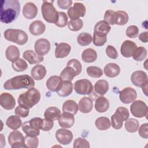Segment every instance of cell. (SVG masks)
Instances as JSON below:
<instances>
[{"instance_id":"obj_10","label":"cell","mask_w":148,"mask_h":148,"mask_svg":"<svg viewBox=\"0 0 148 148\" xmlns=\"http://www.w3.org/2000/svg\"><path fill=\"white\" fill-rule=\"evenodd\" d=\"M119 98L123 103L128 104L135 101L137 98V92L134 88L128 87L120 91Z\"/></svg>"},{"instance_id":"obj_2","label":"cell","mask_w":148,"mask_h":148,"mask_svg":"<svg viewBox=\"0 0 148 148\" xmlns=\"http://www.w3.org/2000/svg\"><path fill=\"white\" fill-rule=\"evenodd\" d=\"M34 79L28 75H18L6 80L3 84V87L8 90H18L21 88L29 89L34 87Z\"/></svg>"},{"instance_id":"obj_1","label":"cell","mask_w":148,"mask_h":148,"mask_svg":"<svg viewBox=\"0 0 148 148\" xmlns=\"http://www.w3.org/2000/svg\"><path fill=\"white\" fill-rule=\"evenodd\" d=\"M0 20L5 24L14 21L20 11V2L17 0H2L0 2Z\"/></svg>"},{"instance_id":"obj_16","label":"cell","mask_w":148,"mask_h":148,"mask_svg":"<svg viewBox=\"0 0 148 148\" xmlns=\"http://www.w3.org/2000/svg\"><path fill=\"white\" fill-rule=\"evenodd\" d=\"M136 47L137 46L134 42L129 40H126L123 42L121 46V54L124 57H131L132 56Z\"/></svg>"},{"instance_id":"obj_23","label":"cell","mask_w":148,"mask_h":148,"mask_svg":"<svg viewBox=\"0 0 148 148\" xmlns=\"http://www.w3.org/2000/svg\"><path fill=\"white\" fill-rule=\"evenodd\" d=\"M78 108L80 112L82 113H90L93 108V102L92 99L88 97H83L79 102Z\"/></svg>"},{"instance_id":"obj_57","label":"cell","mask_w":148,"mask_h":148,"mask_svg":"<svg viewBox=\"0 0 148 148\" xmlns=\"http://www.w3.org/2000/svg\"><path fill=\"white\" fill-rule=\"evenodd\" d=\"M113 10H107L104 14V21L108 23L109 25H113V16L114 13Z\"/></svg>"},{"instance_id":"obj_53","label":"cell","mask_w":148,"mask_h":148,"mask_svg":"<svg viewBox=\"0 0 148 148\" xmlns=\"http://www.w3.org/2000/svg\"><path fill=\"white\" fill-rule=\"evenodd\" d=\"M115 113L120 116L124 121H126L130 116L129 110L125 107H119L116 109Z\"/></svg>"},{"instance_id":"obj_29","label":"cell","mask_w":148,"mask_h":148,"mask_svg":"<svg viewBox=\"0 0 148 148\" xmlns=\"http://www.w3.org/2000/svg\"><path fill=\"white\" fill-rule=\"evenodd\" d=\"M97 58V53L96 51L91 48L85 49L82 53V60L87 63L93 62Z\"/></svg>"},{"instance_id":"obj_19","label":"cell","mask_w":148,"mask_h":148,"mask_svg":"<svg viewBox=\"0 0 148 148\" xmlns=\"http://www.w3.org/2000/svg\"><path fill=\"white\" fill-rule=\"evenodd\" d=\"M38 14V8L35 3L29 2L26 3L23 8V14L27 19L35 18Z\"/></svg>"},{"instance_id":"obj_42","label":"cell","mask_w":148,"mask_h":148,"mask_svg":"<svg viewBox=\"0 0 148 148\" xmlns=\"http://www.w3.org/2000/svg\"><path fill=\"white\" fill-rule=\"evenodd\" d=\"M86 72L88 76L93 78H99L103 75V71L102 69L96 66L87 67Z\"/></svg>"},{"instance_id":"obj_27","label":"cell","mask_w":148,"mask_h":148,"mask_svg":"<svg viewBox=\"0 0 148 148\" xmlns=\"http://www.w3.org/2000/svg\"><path fill=\"white\" fill-rule=\"evenodd\" d=\"M109 106L108 99L103 96H101L95 100L94 107L98 112L104 113L109 109Z\"/></svg>"},{"instance_id":"obj_56","label":"cell","mask_w":148,"mask_h":148,"mask_svg":"<svg viewBox=\"0 0 148 148\" xmlns=\"http://www.w3.org/2000/svg\"><path fill=\"white\" fill-rule=\"evenodd\" d=\"M58 7L62 9H68L72 4V0H58L57 1Z\"/></svg>"},{"instance_id":"obj_48","label":"cell","mask_w":148,"mask_h":148,"mask_svg":"<svg viewBox=\"0 0 148 148\" xmlns=\"http://www.w3.org/2000/svg\"><path fill=\"white\" fill-rule=\"evenodd\" d=\"M68 16L65 13L58 12V18L55 24L57 27H64L68 24Z\"/></svg>"},{"instance_id":"obj_17","label":"cell","mask_w":148,"mask_h":148,"mask_svg":"<svg viewBox=\"0 0 148 148\" xmlns=\"http://www.w3.org/2000/svg\"><path fill=\"white\" fill-rule=\"evenodd\" d=\"M62 80L60 76L53 75L50 76L46 81V84L48 90L52 92H57L61 88Z\"/></svg>"},{"instance_id":"obj_20","label":"cell","mask_w":148,"mask_h":148,"mask_svg":"<svg viewBox=\"0 0 148 148\" xmlns=\"http://www.w3.org/2000/svg\"><path fill=\"white\" fill-rule=\"evenodd\" d=\"M71 47L66 43H60L57 45L54 55L57 58H62L67 57L71 52Z\"/></svg>"},{"instance_id":"obj_5","label":"cell","mask_w":148,"mask_h":148,"mask_svg":"<svg viewBox=\"0 0 148 148\" xmlns=\"http://www.w3.org/2000/svg\"><path fill=\"white\" fill-rule=\"evenodd\" d=\"M52 2L43 1L41 6V11L43 18L46 21L56 24L58 18V12L56 9Z\"/></svg>"},{"instance_id":"obj_49","label":"cell","mask_w":148,"mask_h":148,"mask_svg":"<svg viewBox=\"0 0 148 148\" xmlns=\"http://www.w3.org/2000/svg\"><path fill=\"white\" fill-rule=\"evenodd\" d=\"M74 148H89L90 143L87 140L82 138H77L73 142Z\"/></svg>"},{"instance_id":"obj_38","label":"cell","mask_w":148,"mask_h":148,"mask_svg":"<svg viewBox=\"0 0 148 148\" xmlns=\"http://www.w3.org/2000/svg\"><path fill=\"white\" fill-rule=\"evenodd\" d=\"M22 130L28 136H38L40 134V130L32 128L28 121H25L22 124Z\"/></svg>"},{"instance_id":"obj_44","label":"cell","mask_w":148,"mask_h":148,"mask_svg":"<svg viewBox=\"0 0 148 148\" xmlns=\"http://www.w3.org/2000/svg\"><path fill=\"white\" fill-rule=\"evenodd\" d=\"M123 119L118 114L114 113L111 117V125L116 130L122 128L123 125Z\"/></svg>"},{"instance_id":"obj_8","label":"cell","mask_w":148,"mask_h":148,"mask_svg":"<svg viewBox=\"0 0 148 148\" xmlns=\"http://www.w3.org/2000/svg\"><path fill=\"white\" fill-rule=\"evenodd\" d=\"M8 142L12 148L26 147L25 136L17 130H13L8 136Z\"/></svg>"},{"instance_id":"obj_35","label":"cell","mask_w":148,"mask_h":148,"mask_svg":"<svg viewBox=\"0 0 148 148\" xmlns=\"http://www.w3.org/2000/svg\"><path fill=\"white\" fill-rule=\"evenodd\" d=\"M95 125L99 130L105 131L108 130L111 126V122L109 118L106 117H99L95 121Z\"/></svg>"},{"instance_id":"obj_32","label":"cell","mask_w":148,"mask_h":148,"mask_svg":"<svg viewBox=\"0 0 148 148\" xmlns=\"http://www.w3.org/2000/svg\"><path fill=\"white\" fill-rule=\"evenodd\" d=\"M78 109V105L72 99L66 100L62 105L63 112H68L75 115L77 113Z\"/></svg>"},{"instance_id":"obj_30","label":"cell","mask_w":148,"mask_h":148,"mask_svg":"<svg viewBox=\"0 0 148 148\" xmlns=\"http://www.w3.org/2000/svg\"><path fill=\"white\" fill-rule=\"evenodd\" d=\"M61 114V111L58 108L51 106L46 109L44 113V117L46 119L54 121L58 120Z\"/></svg>"},{"instance_id":"obj_22","label":"cell","mask_w":148,"mask_h":148,"mask_svg":"<svg viewBox=\"0 0 148 148\" xmlns=\"http://www.w3.org/2000/svg\"><path fill=\"white\" fill-rule=\"evenodd\" d=\"M129 20L128 14L125 11L118 10L114 12L113 16V23L114 24L123 25L127 23Z\"/></svg>"},{"instance_id":"obj_54","label":"cell","mask_w":148,"mask_h":148,"mask_svg":"<svg viewBox=\"0 0 148 148\" xmlns=\"http://www.w3.org/2000/svg\"><path fill=\"white\" fill-rule=\"evenodd\" d=\"M106 54L108 57L112 59H116L118 57V53L115 47L112 45H108L106 49Z\"/></svg>"},{"instance_id":"obj_51","label":"cell","mask_w":148,"mask_h":148,"mask_svg":"<svg viewBox=\"0 0 148 148\" xmlns=\"http://www.w3.org/2000/svg\"><path fill=\"white\" fill-rule=\"evenodd\" d=\"M43 119L40 117H34L29 121L30 125L35 130H41L43 125Z\"/></svg>"},{"instance_id":"obj_36","label":"cell","mask_w":148,"mask_h":148,"mask_svg":"<svg viewBox=\"0 0 148 148\" xmlns=\"http://www.w3.org/2000/svg\"><path fill=\"white\" fill-rule=\"evenodd\" d=\"M76 76L77 75L76 71L71 66L68 65H66L60 73V77L62 80L72 81Z\"/></svg>"},{"instance_id":"obj_41","label":"cell","mask_w":148,"mask_h":148,"mask_svg":"<svg viewBox=\"0 0 148 148\" xmlns=\"http://www.w3.org/2000/svg\"><path fill=\"white\" fill-rule=\"evenodd\" d=\"M107 41V35L102 34L94 32L92 37V42L97 46H102L105 44Z\"/></svg>"},{"instance_id":"obj_18","label":"cell","mask_w":148,"mask_h":148,"mask_svg":"<svg viewBox=\"0 0 148 148\" xmlns=\"http://www.w3.org/2000/svg\"><path fill=\"white\" fill-rule=\"evenodd\" d=\"M23 56L30 64H38L42 62L44 60L43 56L38 54L32 50H25L23 53Z\"/></svg>"},{"instance_id":"obj_15","label":"cell","mask_w":148,"mask_h":148,"mask_svg":"<svg viewBox=\"0 0 148 148\" xmlns=\"http://www.w3.org/2000/svg\"><path fill=\"white\" fill-rule=\"evenodd\" d=\"M58 122L62 128H69L72 127L75 123L74 115L68 112H63L58 119Z\"/></svg>"},{"instance_id":"obj_12","label":"cell","mask_w":148,"mask_h":148,"mask_svg":"<svg viewBox=\"0 0 148 148\" xmlns=\"http://www.w3.org/2000/svg\"><path fill=\"white\" fill-rule=\"evenodd\" d=\"M56 138L57 141L62 145H66L69 144L73 139L72 132L65 128L58 129L56 132Z\"/></svg>"},{"instance_id":"obj_13","label":"cell","mask_w":148,"mask_h":148,"mask_svg":"<svg viewBox=\"0 0 148 148\" xmlns=\"http://www.w3.org/2000/svg\"><path fill=\"white\" fill-rule=\"evenodd\" d=\"M34 49L38 54L43 56L47 54L50 51V43L45 38L39 39L35 43Z\"/></svg>"},{"instance_id":"obj_7","label":"cell","mask_w":148,"mask_h":148,"mask_svg":"<svg viewBox=\"0 0 148 148\" xmlns=\"http://www.w3.org/2000/svg\"><path fill=\"white\" fill-rule=\"evenodd\" d=\"M93 86L88 79H80L75 83L74 90L75 92L80 95H88L93 90Z\"/></svg>"},{"instance_id":"obj_52","label":"cell","mask_w":148,"mask_h":148,"mask_svg":"<svg viewBox=\"0 0 148 148\" xmlns=\"http://www.w3.org/2000/svg\"><path fill=\"white\" fill-rule=\"evenodd\" d=\"M14 113L16 115L18 116L19 117L24 118L27 117L29 115V109H28L19 105L15 108Z\"/></svg>"},{"instance_id":"obj_47","label":"cell","mask_w":148,"mask_h":148,"mask_svg":"<svg viewBox=\"0 0 148 148\" xmlns=\"http://www.w3.org/2000/svg\"><path fill=\"white\" fill-rule=\"evenodd\" d=\"M66 65L71 66L76 72L77 75H79L82 70V66L80 62L76 59H71L66 64Z\"/></svg>"},{"instance_id":"obj_55","label":"cell","mask_w":148,"mask_h":148,"mask_svg":"<svg viewBox=\"0 0 148 148\" xmlns=\"http://www.w3.org/2000/svg\"><path fill=\"white\" fill-rule=\"evenodd\" d=\"M138 133L140 137L144 139L148 138V124L145 123L140 125L138 128Z\"/></svg>"},{"instance_id":"obj_59","label":"cell","mask_w":148,"mask_h":148,"mask_svg":"<svg viewBox=\"0 0 148 148\" xmlns=\"http://www.w3.org/2000/svg\"><path fill=\"white\" fill-rule=\"evenodd\" d=\"M147 36H148V32L145 31L143 32H142L139 35V39L140 41L144 43L147 42Z\"/></svg>"},{"instance_id":"obj_58","label":"cell","mask_w":148,"mask_h":148,"mask_svg":"<svg viewBox=\"0 0 148 148\" xmlns=\"http://www.w3.org/2000/svg\"><path fill=\"white\" fill-rule=\"evenodd\" d=\"M53 125H54V121L50 120L45 118L43 119V125L41 130L44 131H49L53 127Z\"/></svg>"},{"instance_id":"obj_37","label":"cell","mask_w":148,"mask_h":148,"mask_svg":"<svg viewBox=\"0 0 148 148\" xmlns=\"http://www.w3.org/2000/svg\"><path fill=\"white\" fill-rule=\"evenodd\" d=\"M124 126L127 131L130 133H134L138 130L139 127V123L136 119L130 118L129 119H128L125 121Z\"/></svg>"},{"instance_id":"obj_34","label":"cell","mask_w":148,"mask_h":148,"mask_svg":"<svg viewBox=\"0 0 148 148\" xmlns=\"http://www.w3.org/2000/svg\"><path fill=\"white\" fill-rule=\"evenodd\" d=\"M111 27L108 23L104 20H101L95 24L94 28V32L107 35Z\"/></svg>"},{"instance_id":"obj_40","label":"cell","mask_w":148,"mask_h":148,"mask_svg":"<svg viewBox=\"0 0 148 148\" xmlns=\"http://www.w3.org/2000/svg\"><path fill=\"white\" fill-rule=\"evenodd\" d=\"M92 40V37L91 34L87 32H82L80 34L77 38V41L79 45L85 46L90 45Z\"/></svg>"},{"instance_id":"obj_26","label":"cell","mask_w":148,"mask_h":148,"mask_svg":"<svg viewBox=\"0 0 148 148\" xmlns=\"http://www.w3.org/2000/svg\"><path fill=\"white\" fill-rule=\"evenodd\" d=\"M47 71L46 68L40 64L35 65L31 71V75L32 77L36 80L43 79L46 76Z\"/></svg>"},{"instance_id":"obj_9","label":"cell","mask_w":148,"mask_h":148,"mask_svg":"<svg viewBox=\"0 0 148 148\" xmlns=\"http://www.w3.org/2000/svg\"><path fill=\"white\" fill-rule=\"evenodd\" d=\"M86 9L84 4L80 2H75L73 6L68 9V15L71 20H76L79 19L80 17H83L85 16Z\"/></svg>"},{"instance_id":"obj_39","label":"cell","mask_w":148,"mask_h":148,"mask_svg":"<svg viewBox=\"0 0 148 148\" xmlns=\"http://www.w3.org/2000/svg\"><path fill=\"white\" fill-rule=\"evenodd\" d=\"M147 54V52L146 49L144 47L140 46L136 48L132 56L134 60L137 61H141L146 58Z\"/></svg>"},{"instance_id":"obj_31","label":"cell","mask_w":148,"mask_h":148,"mask_svg":"<svg viewBox=\"0 0 148 148\" xmlns=\"http://www.w3.org/2000/svg\"><path fill=\"white\" fill-rule=\"evenodd\" d=\"M108 82L103 79H101L97 81L94 85L95 91L100 95H105L109 90Z\"/></svg>"},{"instance_id":"obj_28","label":"cell","mask_w":148,"mask_h":148,"mask_svg":"<svg viewBox=\"0 0 148 148\" xmlns=\"http://www.w3.org/2000/svg\"><path fill=\"white\" fill-rule=\"evenodd\" d=\"M73 91V84L71 81L62 80V86L57 91V94L61 97H65L71 94Z\"/></svg>"},{"instance_id":"obj_46","label":"cell","mask_w":148,"mask_h":148,"mask_svg":"<svg viewBox=\"0 0 148 148\" xmlns=\"http://www.w3.org/2000/svg\"><path fill=\"white\" fill-rule=\"evenodd\" d=\"M25 144L26 147L36 148L39 145V139L37 136H25Z\"/></svg>"},{"instance_id":"obj_25","label":"cell","mask_w":148,"mask_h":148,"mask_svg":"<svg viewBox=\"0 0 148 148\" xmlns=\"http://www.w3.org/2000/svg\"><path fill=\"white\" fill-rule=\"evenodd\" d=\"M105 75L109 77H115L120 73V66L115 63H109L106 64L103 69Z\"/></svg>"},{"instance_id":"obj_14","label":"cell","mask_w":148,"mask_h":148,"mask_svg":"<svg viewBox=\"0 0 148 148\" xmlns=\"http://www.w3.org/2000/svg\"><path fill=\"white\" fill-rule=\"evenodd\" d=\"M0 104L6 110H12L16 105V101L13 96L8 92H3L0 95Z\"/></svg>"},{"instance_id":"obj_24","label":"cell","mask_w":148,"mask_h":148,"mask_svg":"<svg viewBox=\"0 0 148 148\" xmlns=\"http://www.w3.org/2000/svg\"><path fill=\"white\" fill-rule=\"evenodd\" d=\"M20 50L18 47L14 45H10L8 46L5 51V56L6 58L11 61L14 62L20 58Z\"/></svg>"},{"instance_id":"obj_3","label":"cell","mask_w":148,"mask_h":148,"mask_svg":"<svg viewBox=\"0 0 148 148\" xmlns=\"http://www.w3.org/2000/svg\"><path fill=\"white\" fill-rule=\"evenodd\" d=\"M40 98L41 95L39 91L33 87L28 89L27 91L20 95L18 98V103L23 107L31 109L39 102Z\"/></svg>"},{"instance_id":"obj_11","label":"cell","mask_w":148,"mask_h":148,"mask_svg":"<svg viewBox=\"0 0 148 148\" xmlns=\"http://www.w3.org/2000/svg\"><path fill=\"white\" fill-rule=\"evenodd\" d=\"M131 80L132 84L136 86L142 87L147 86L148 77L146 72L142 71H136L131 76Z\"/></svg>"},{"instance_id":"obj_33","label":"cell","mask_w":148,"mask_h":148,"mask_svg":"<svg viewBox=\"0 0 148 148\" xmlns=\"http://www.w3.org/2000/svg\"><path fill=\"white\" fill-rule=\"evenodd\" d=\"M6 125L13 130H17L22 125V121L18 116L12 115L7 119Z\"/></svg>"},{"instance_id":"obj_50","label":"cell","mask_w":148,"mask_h":148,"mask_svg":"<svg viewBox=\"0 0 148 148\" xmlns=\"http://www.w3.org/2000/svg\"><path fill=\"white\" fill-rule=\"evenodd\" d=\"M139 31V28L136 25H132L127 27L125 31V34L127 36L130 38H135L138 36Z\"/></svg>"},{"instance_id":"obj_21","label":"cell","mask_w":148,"mask_h":148,"mask_svg":"<svg viewBox=\"0 0 148 148\" xmlns=\"http://www.w3.org/2000/svg\"><path fill=\"white\" fill-rule=\"evenodd\" d=\"M46 29L45 24L40 20H36L31 23L29 27V32L35 36L43 34Z\"/></svg>"},{"instance_id":"obj_45","label":"cell","mask_w":148,"mask_h":148,"mask_svg":"<svg viewBox=\"0 0 148 148\" xmlns=\"http://www.w3.org/2000/svg\"><path fill=\"white\" fill-rule=\"evenodd\" d=\"M68 28L72 31H78L80 30L83 26L82 20L78 19L76 20H71L68 23Z\"/></svg>"},{"instance_id":"obj_4","label":"cell","mask_w":148,"mask_h":148,"mask_svg":"<svg viewBox=\"0 0 148 148\" xmlns=\"http://www.w3.org/2000/svg\"><path fill=\"white\" fill-rule=\"evenodd\" d=\"M5 38L19 45H25L28 39L27 33L19 29H8L3 34Z\"/></svg>"},{"instance_id":"obj_6","label":"cell","mask_w":148,"mask_h":148,"mask_svg":"<svg viewBox=\"0 0 148 148\" xmlns=\"http://www.w3.org/2000/svg\"><path fill=\"white\" fill-rule=\"evenodd\" d=\"M130 110L133 116L141 118L147 115L148 108L147 105L141 100L134 101L130 106Z\"/></svg>"},{"instance_id":"obj_43","label":"cell","mask_w":148,"mask_h":148,"mask_svg":"<svg viewBox=\"0 0 148 148\" xmlns=\"http://www.w3.org/2000/svg\"><path fill=\"white\" fill-rule=\"evenodd\" d=\"M12 68L16 72H23L28 68L27 62L22 58H19L17 61L12 62Z\"/></svg>"}]
</instances>
